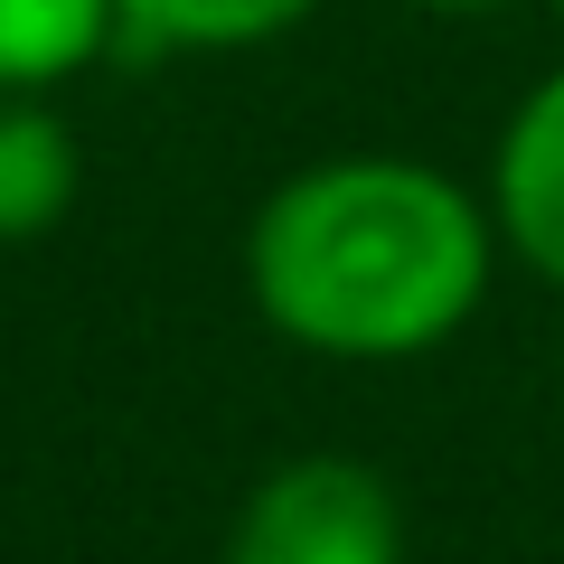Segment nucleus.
I'll use <instances>...</instances> for the list:
<instances>
[{
	"mask_svg": "<svg viewBox=\"0 0 564 564\" xmlns=\"http://www.w3.org/2000/svg\"><path fill=\"white\" fill-rule=\"evenodd\" d=\"M508 245L489 188L414 151H329L245 217V302L321 367H414L480 321Z\"/></svg>",
	"mask_w": 564,
	"mask_h": 564,
	"instance_id": "obj_1",
	"label": "nucleus"
},
{
	"mask_svg": "<svg viewBox=\"0 0 564 564\" xmlns=\"http://www.w3.org/2000/svg\"><path fill=\"white\" fill-rule=\"evenodd\" d=\"M217 564H404V499L358 452H292L236 499Z\"/></svg>",
	"mask_w": 564,
	"mask_h": 564,
	"instance_id": "obj_2",
	"label": "nucleus"
},
{
	"mask_svg": "<svg viewBox=\"0 0 564 564\" xmlns=\"http://www.w3.org/2000/svg\"><path fill=\"white\" fill-rule=\"evenodd\" d=\"M480 188H489L508 263H527L545 292H564V57L508 104Z\"/></svg>",
	"mask_w": 564,
	"mask_h": 564,
	"instance_id": "obj_3",
	"label": "nucleus"
},
{
	"mask_svg": "<svg viewBox=\"0 0 564 564\" xmlns=\"http://www.w3.org/2000/svg\"><path fill=\"white\" fill-rule=\"evenodd\" d=\"M76 188H85V151L57 95H0V245L57 236Z\"/></svg>",
	"mask_w": 564,
	"mask_h": 564,
	"instance_id": "obj_4",
	"label": "nucleus"
},
{
	"mask_svg": "<svg viewBox=\"0 0 564 564\" xmlns=\"http://www.w3.org/2000/svg\"><path fill=\"white\" fill-rule=\"evenodd\" d=\"M122 47L113 0H0V95H66Z\"/></svg>",
	"mask_w": 564,
	"mask_h": 564,
	"instance_id": "obj_5",
	"label": "nucleus"
},
{
	"mask_svg": "<svg viewBox=\"0 0 564 564\" xmlns=\"http://www.w3.org/2000/svg\"><path fill=\"white\" fill-rule=\"evenodd\" d=\"M122 10V47L141 57H245L273 47L321 10V0H113Z\"/></svg>",
	"mask_w": 564,
	"mask_h": 564,
	"instance_id": "obj_6",
	"label": "nucleus"
},
{
	"mask_svg": "<svg viewBox=\"0 0 564 564\" xmlns=\"http://www.w3.org/2000/svg\"><path fill=\"white\" fill-rule=\"evenodd\" d=\"M404 10H423V20H499L518 0H404Z\"/></svg>",
	"mask_w": 564,
	"mask_h": 564,
	"instance_id": "obj_7",
	"label": "nucleus"
},
{
	"mask_svg": "<svg viewBox=\"0 0 564 564\" xmlns=\"http://www.w3.org/2000/svg\"><path fill=\"white\" fill-rule=\"evenodd\" d=\"M545 10H555V20H564V0H545Z\"/></svg>",
	"mask_w": 564,
	"mask_h": 564,
	"instance_id": "obj_8",
	"label": "nucleus"
}]
</instances>
